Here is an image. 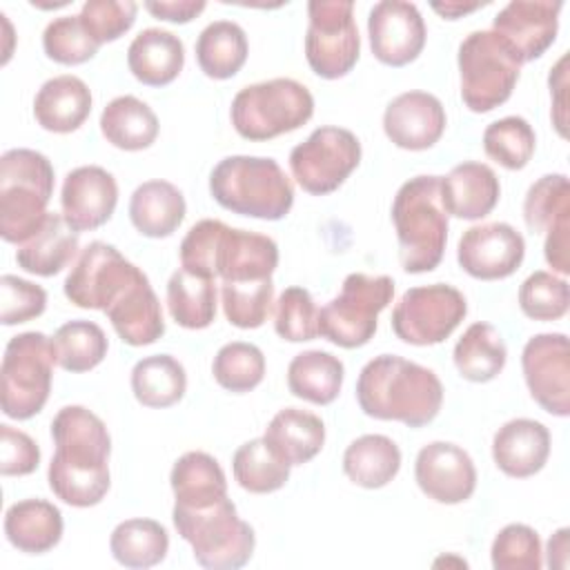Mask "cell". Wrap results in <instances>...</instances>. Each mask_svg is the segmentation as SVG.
Here are the masks:
<instances>
[{"label": "cell", "mask_w": 570, "mask_h": 570, "mask_svg": "<svg viewBox=\"0 0 570 570\" xmlns=\"http://www.w3.org/2000/svg\"><path fill=\"white\" fill-rule=\"evenodd\" d=\"M394 281L385 274H347L341 292L318 309V336L354 350L370 343L376 332L379 314L392 303Z\"/></svg>", "instance_id": "8fae6325"}, {"label": "cell", "mask_w": 570, "mask_h": 570, "mask_svg": "<svg viewBox=\"0 0 570 570\" xmlns=\"http://www.w3.org/2000/svg\"><path fill=\"white\" fill-rule=\"evenodd\" d=\"M51 492L73 508L98 505L111 485V436L102 419L82 405H65L51 421Z\"/></svg>", "instance_id": "6da1fadb"}, {"label": "cell", "mask_w": 570, "mask_h": 570, "mask_svg": "<svg viewBox=\"0 0 570 570\" xmlns=\"http://www.w3.org/2000/svg\"><path fill=\"white\" fill-rule=\"evenodd\" d=\"M461 98L474 114L503 105L519 82L521 60L492 29L472 31L459 45Z\"/></svg>", "instance_id": "9c48e42d"}, {"label": "cell", "mask_w": 570, "mask_h": 570, "mask_svg": "<svg viewBox=\"0 0 570 570\" xmlns=\"http://www.w3.org/2000/svg\"><path fill=\"white\" fill-rule=\"evenodd\" d=\"M116 205L118 183L105 167L82 165L65 176L60 207L65 223L76 234L102 227L111 218Z\"/></svg>", "instance_id": "44dd1931"}, {"label": "cell", "mask_w": 570, "mask_h": 570, "mask_svg": "<svg viewBox=\"0 0 570 570\" xmlns=\"http://www.w3.org/2000/svg\"><path fill=\"white\" fill-rule=\"evenodd\" d=\"M307 18L305 58L309 69L325 80L347 76L361 53V36L354 22V2L312 0L307 4Z\"/></svg>", "instance_id": "7c38bea8"}, {"label": "cell", "mask_w": 570, "mask_h": 570, "mask_svg": "<svg viewBox=\"0 0 570 570\" xmlns=\"http://www.w3.org/2000/svg\"><path fill=\"white\" fill-rule=\"evenodd\" d=\"M414 479L428 499L445 505L463 503L476 490L472 456L450 441H432L419 450Z\"/></svg>", "instance_id": "d6986e66"}, {"label": "cell", "mask_w": 570, "mask_h": 570, "mask_svg": "<svg viewBox=\"0 0 570 570\" xmlns=\"http://www.w3.org/2000/svg\"><path fill=\"white\" fill-rule=\"evenodd\" d=\"M187 372L171 354H151L131 370V392L145 407H169L185 396Z\"/></svg>", "instance_id": "f35d334b"}, {"label": "cell", "mask_w": 570, "mask_h": 570, "mask_svg": "<svg viewBox=\"0 0 570 570\" xmlns=\"http://www.w3.org/2000/svg\"><path fill=\"white\" fill-rule=\"evenodd\" d=\"M42 49L49 60L73 67L91 60L98 53L100 45L85 29L80 16H60L45 27Z\"/></svg>", "instance_id": "7dc6e473"}, {"label": "cell", "mask_w": 570, "mask_h": 570, "mask_svg": "<svg viewBox=\"0 0 570 570\" xmlns=\"http://www.w3.org/2000/svg\"><path fill=\"white\" fill-rule=\"evenodd\" d=\"M0 323L7 327L38 318L47 307V292L13 274L0 278Z\"/></svg>", "instance_id": "f5cc1de1"}, {"label": "cell", "mask_w": 570, "mask_h": 570, "mask_svg": "<svg viewBox=\"0 0 570 570\" xmlns=\"http://www.w3.org/2000/svg\"><path fill=\"white\" fill-rule=\"evenodd\" d=\"M40 465L38 443L22 430L0 425V472L4 476H24Z\"/></svg>", "instance_id": "db71d44e"}, {"label": "cell", "mask_w": 570, "mask_h": 570, "mask_svg": "<svg viewBox=\"0 0 570 570\" xmlns=\"http://www.w3.org/2000/svg\"><path fill=\"white\" fill-rule=\"evenodd\" d=\"M367 36L379 62L387 67H405L421 56L428 31L416 4L405 0H381L370 9Z\"/></svg>", "instance_id": "e0dca14e"}, {"label": "cell", "mask_w": 570, "mask_h": 570, "mask_svg": "<svg viewBox=\"0 0 570 570\" xmlns=\"http://www.w3.org/2000/svg\"><path fill=\"white\" fill-rule=\"evenodd\" d=\"M289 463H285L265 439L243 443L232 456V472L236 483L252 494H269L281 490L289 479Z\"/></svg>", "instance_id": "b9f144b4"}, {"label": "cell", "mask_w": 570, "mask_h": 570, "mask_svg": "<svg viewBox=\"0 0 570 570\" xmlns=\"http://www.w3.org/2000/svg\"><path fill=\"white\" fill-rule=\"evenodd\" d=\"M91 89L78 76H53L38 89L33 98L36 122L53 134L76 131L91 114Z\"/></svg>", "instance_id": "d4e9b609"}, {"label": "cell", "mask_w": 570, "mask_h": 570, "mask_svg": "<svg viewBox=\"0 0 570 570\" xmlns=\"http://www.w3.org/2000/svg\"><path fill=\"white\" fill-rule=\"evenodd\" d=\"M78 254V234L65 223L62 214L49 212L42 227L22 245H18L16 263L36 276H56Z\"/></svg>", "instance_id": "4dcf8cb0"}, {"label": "cell", "mask_w": 570, "mask_h": 570, "mask_svg": "<svg viewBox=\"0 0 570 570\" xmlns=\"http://www.w3.org/2000/svg\"><path fill=\"white\" fill-rule=\"evenodd\" d=\"M568 534H570L568 528H559V530L550 537L548 550H546V554H548V566H550V568H559V570L568 568V550H570V546H568Z\"/></svg>", "instance_id": "6f0895ef"}, {"label": "cell", "mask_w": 570, "mask_h": 570, "mask_svg": "<svg viewBox=\"0 0 570 570\" xmlns=\"http://www.w3.org/2000/svg\"><path fill=\"white\" fill-rule=\"evenodd\" d=\"M109 550L125 568H151L167 557L169 534L154 519H125L114 528Z\"/></svg>", "instance_id": "ab89813d"}, {"label": "cell", "mask_w": 570, "mask_h": 570, "mask_svg": "<svg viewBox=\"0 0 570 570\" xmlns=\"http://www.w3.org/2000/svg\"><path fill=\"white\" fill-rule=\"evenodd\" d=\"M345 379L343 361L323 350H307L296 354L287 367V387L296 399L314 405H330L336 401Z\"/></svg>", "instance_id": "e575fe53"}, {"label": "cell", "mask_w": 570, "mask_h": 570, "mask_svg": "<svg viewBox=\"0 0 570 570\" xmlns=\"http://www.w3.org/2000/svg\"><path fill=\"white\" fill-rule=\"evenodd\" d=\"M142 274L114 245L94 240L78 254L62 289L76 307L107 312Z\"/></svg>", "instance_id": "9a60e30c"}, {"label": "cell", "mask_w": 570, "mask_h": 570, "mask_svg": "<svg viewBox=\"0 0 570 570\" xmlns=\"http://www.w3.org/2000/svg\"><path fill=\"white\" fill-rule=\"evenodd\" d=\"M105 314L120 341L131 347L151 345L165 334L163 307L147 274H142Z\"/></svg>", "instance_id": "484cf974"}, {"label": "cell", "mask_w": 570, "mask_h": 570, "mask_svg": "<svg viewBox=\"0 0 570 570\" xmlns=\"http://www.w3.org/2000/svg\"><path fill=\"white\" fill-rule=\"evenodd\" d=\"M361 163V142L345 129L325 125L289 151V169L303 191L325 196L336 191Z\"/></svg>", "instance_id": "4fadbf2b"}, {"label": "cell", "mask_w": 570, "mask_h": 570, "mask_svg": "<svg viewBox=\"0 0 570 570\" xmlns=\"http://www.w3.org/2000/svg\"><path fill=\"white\" fill-rule=\"evenodd\" d=\"M263 439L285 463L303 465L323 450L325 425L314 412L285 407L272 416Z\"/></svg>", "instance_id": "f546056e"}, {"label": "cell", "mask_w": 570, "mask_h": 570, "mask_svg": "<svg viewBox=\"0 0 570 570\" xmlns=\"http://www.w3.org/2000/svg\"><path fill=\"white\" fill-rule=\"evenodd\" d=\"M169 316L185 330H205L216 318L214 278L194 274L185 267L176 269L167 283Z\"/></svg>", "instance_id": "74e56055"}, {"label": "cell", "mask_w": 570, "mask_h": 570, "mask_svg": "<svg viewBox=\"0 0 570 570\" xmlns=\"http://www.w3.org/2000/svg\"><path fill=\"white\" fill-rule=\"evenodd\" d=\"M171 521L203 568L236 570L254 554V528L238 517L229 497L203 508L174 505Z\"/></svg>", "instance_id": "52a82bcc"}, {"label": "cell", "mask_w": 570, "mask_h": 570, "mask_svg": "<svg viewBox=\"0 0 570 570\" xmlns=\"http://www.w3.org/2000/svg\"><path fill=\"white\" fill-rule=\"evenodd\" d=\"M249 53L247 36L232 20L209 22L196 40V62L207 78L227 80L240 71Z\"/></svg>", "instance_id": "8d00e7d4"}, {"label": "cell", "mask_w": 570, "mask_h": 570, "mask_svg": "<svg viewBox=\"0 0 570 570\" xmlns=\"http://www.w3.org/2000/svg\"><path fill=\"white\" fill-rule=\"evenodd\" d=\"M401 470V450L385 434H363L343 452L345 476L365 490L387 485Z\"/></svg>", "instance_id": "836d02e7"}, {"label": "cell", "mask_w": 570, "mask_h": 570, "mask_svg": "<svg viewBox=\"0 0 570 570\" xmlns=\"http://www.w3.org/2000/svg\"><path fill=\"white\" fill-rule=\"evenodd\" d=\"M519 307L532 321H559L570 307V287L552 272H532L519 287Z\"/></svg>", "instance_id": "c3c4849f"}, {"label": "cell", "mask_w": 570, "mask_h": 570, "mask_svg": "<svg viewBox=\"0 0 570 570\" xmlns=\"http://www.w3.org/2000/svg\"><path fill=\"white\" fill-rule=\"evenodd\" d=\"M274 330L289 343L318 336V307L305 287H287L281 292L274 307Z\"/></svg>", "instance_id": "f907efd6"}, {"label": "cell", "mask_w": 570, "mask_h": 570, "mask_svg": "<svg viewBox=\"0 0 570 570\" xmlns=\"http://www.w3.org/2000/svg\"><path fill=\"white\" fill-rule=\"evenodd\" d=\"M158 118L154 109L136 96H118L100 114V131L107 142L122 151H140L156 142Z\"/></svg>", "instance_id": "d6a6232c"}, {"label": "cell", "mask_w": 570, "mask_h": 570, "mask_svg": "<svg viewBox=\"0 0 570 570\" xmlns=\"http://www.w3.org/2000/svg\"><path fill=\"white\" fill-rule=\"evenodd\" d=\"M212 374L223 390L245 394L261 385L265 376V356L254 343L232 341L216 352Z\"/></svg>", "instance_id": "f6af8a7d"}, {"label": "cell", "mask_w": 570, "mask_h": 570, "mask_svg": "<svg viewBox=\"0 0 570 570\" xmlns=\"http://www.w3.org/2000/svg\"><path fill=\"white\" fill-rule=\"evenodd\" d=\"M174 505L203 508L227 497V479L220 463L200 450L185 452L169 474Z\"/></svg>", "instance_id": "1f68e13d"}, {"label": "cell", "mask_w": 570, "mask_h": 570, "mask_svg": "<svg viewBox=\"0 0 570 570\" xmlns=\"http://www.w3.org/2000/svg\"><path fill=\"white\" fill-rule=\"evenodd\" d=\"M485 2H470V4H465V2H432V9L436 13H441L445 20H456V18H461L465 13L476 11Z\"/></svg>", "instance_id": "680465c9"}, {"label": "cell", "mask_w": 570, "mask_h": 570, "mask_svg": "<svg viewBox=\"0 0 570 570\" xmlns=\"http://www.w3.org/2000/svg\"><path fill=\"white\" fill-rule=\"evenodd\" d=\"M51 343L56 352V365L71 374L94 370L102 363L109 350V341L102 327L82 318L60 325L51 336Z\"/></svg>", "instance_id": "60d3db41"}, {"label": "cell", "mask_w": 570, "mask_h": 570, "mask_svg": "<svg viewBox=\"0 0 570 570\" xmlns=\"http://www.w3.org/2000/svg\"><path fill=\"white\" fill-rule=\"evenodd\" d=\"M56 365L53 343L42 332H22L9 338L2 356V412L9 419L27 421L36 416L51 392Z\"/></svg>", "instance_id": "30bf717a"}, {"label": "cell", "mask_w": 570, "mask_h": 570, "mask_svg": "<svg viewBox=\"0 0 570 570\" xmlns=\"http://www.w3.org/2000/svg\"><path fill=\"white\" fill-rule=\"evenodd\" d=\"M220 303L225 318L240 330H256L267 321L274 303L272 278L220 283Z\"/></svg>", "instance_id": "bcb514c9"}, {"label": "cell", "mask_w": 570, "mask_h": 570, "mask_svg": "<svg viewBox=\"0 0 570 570\" xmlns=\"http://www.w3.org/2000/svg\"><path fill=\"white\" fill-rule=\"evenodd\" d=\"M490 559L494 570H539L543 566L541 539L525 523H508L494 537Z\"/></svg>", "instance_id": "681fc988"}, {"label": "cell", "mask_w": 570, "mask_h": 570, "mask_svg": "<svg viewBox=\"0 0 570 570\" xmlns=\"http://www.w3.org/2000/svg\"><path fill=\"white\" fill-rule=\"evenodd\" d=\"M185 65L183 40L158 27L142 29L127 49L131 76L147 87H165L178 78Z\"/></svg>", "instance_id": "4316f807"}, {"label": "cell", "mask_w": 570, "mask_h": 570, "mask_svg": "<svg viewBox=\"0 0 570 570\" xmlns=\"http://www.w3.org/2000/svg\"><path fill=\"white\" fill-rule=\"evenodd\" d=\"M136 13L138 4L131 0H89L78 16L96 42L105 45L125 36L134 27Z\"/></svg>", "instance_id": "816d5d0a"}, {"label": "cell", "mask_w": 570, "mask_h": 570, "mask_svg": "<svg viewBox=\"0 0 570 570\" xmlns=\"http://www.w3.org/2000/svg\"><path fill=\"white\" fill-rule=\"evenodd\" d=\"M550 456V432L541 421L512 419L492 436L494 465L512 476L528 479L543 470Z\"/></svg>", "instance_id": "603a6c76"}, {"label": "cell", "mask_w": 570, "mask_h": 570, "mask_svg": "<svg viewBox=\"0 0 570 570\" xmlns=\"http://www.w3.org/2000/svg\"><path fill=\"white\" fill-rule=\"evenodd\" d=\"M185 212V196L169 180H147L129 198V220L147 238L171 236L180 227Z\"/></svg>", "instance_id": "f1b7e54d"}, {"label": "cell", "mask_w": 570, "mask_h": 570, "mask_svg": "<svg viewBox=\"0 0 570 570\" xmlns=\"http://www.w3.org/2000/svg\"><path fill=\"white\" fill-rule=\"evenodd\" d=\"M563 2L512 0L492 20V31L503 38L523 62L541 58L559 31V11Z\"/></svg>", "instance_id": "ffe728a7"}, {"label": "cell", "mask_w": 570, "mask_h": 570, "mask_svg": "<svg viewBox=\"0 0 570 570\" xmlns=\"http://www.w3.org/2000/svg\"><path fill=\"white\" fill-rule=\"evenodd\" d=\"M537 147L534 129L521 116H505L490 122L483 131V151L488 158L510 171L523 169Z\"/></svg>", "instance_id": "ee69618b"}, {"label": "cell", "mask_w": 570, "mask_h": 570, "mask_svg": "<svg viewBox=\"0 0 570 570\" xmlns=\"http://www.w3.org/2000/svg\"><path fill=\"white\" fill-rule=\"evenodd\" d=\"M53 165L36 149L16 147L0 158V236L27 243L49 216L53 196Z\"/></svg>", "instance_id": "8992f818"}, {"label": "cell", "mask_w": 570, "mask_h": 570, "mask_svg": "<svg viewBox=\"0 0 570 570\" xmlns=\"http://www.w3.org/2000/svg\"><path fill=\"white\" fill-rule=\"evenodd\" d=\"M465 296L445 283L419 285L403 292L392 309L394 334L410 345L443 343L465 318Z\"/></svg>", "instance_id": "5bb4252c"}, {"label": "cell", "mask_w": 570, "mask_h": 570, "mask_svg": "<svg viewBox=\"0 0 570 570\" xmlns=\"http://www.w3.org/2000/svg\"><path fill=\"white\" fill-rule=\"evenodd\" d=\"M523 220L532 234H546L570 220V183L566 174H546L530 185L523 200Z\"/></svg>", "instance_id": "7bdbcfd3"}, {"label": "cell", "mask_w": 570, "mask_h": 570, "mask_svg": "<svg viewBox=\"0 0 570 570\" xmlns=\"http://www.w3.org/2000/svg\"><path fill=\"white\" fill-rule=\"evenodd\" d=\"M454 367L465 381L488 383L501 374L508 347L501 332L490 323H472L454 345Z\"/></svg>", "instance_id": "d590c367"}, {"label": "cell", "mask_w": 570, "mask_h": 570, "mask_svg": "<svg viewBox=\"0 0 570 570\" xmlns=\"http://www.w3.org/2000/svg\"><path fill=\"white\" fill-rule=\"evenodd\" d=\"M501 185L492 167L476 160L454 165L441 176V200L448 216L463 220L485 218L499 203Z\"/></svg>", "instance_id": "cb8c5ba5"}, {"label": "cell", "mask_w": 570, "mask_h": 570, "mask_svg": "<svg viewBox=\"0 0 570 570\" xmlns=\"http://www.w3.org/2000/svg\"><path fill=\"white\" fill-rule=\"evenodd\" d=\"M525 256L523 236L508 223H483L463 232L456 261L465 274L479 281L512 276Z\"/></svg>", "instance_id": "ac0fdd59"}, {"label": "cell", "mask_w": 570, "mask_h": 570, "mask_svg": "<svg viewBox=\"0 0 570 570\" xmlns=\"http://www.w3.org/2000/svg\"><path fill=\"white\" fill-rule=\"evenodd\" d=\"M178 249L180 267L220 283L272 278L278 267V245L269 236L236 229L216 218L191 225Z\"/></svg>", "instance_id": "3957f363"}, {"label": "cell", "mask_w": 570, "mask_h": 570, "mask_svg": "<svg viewBox=\"0 0 570 570\" xmlns=\"http://www.w3.org/2000/svg\"><path fill=\"white\" fill-rule=\"evenodd\" d=\"M530 396L550 414H570V343L561 332L534 334L521 352Z\"/></svg>", "instance_id": "2e32d148"}, {"label": "cell", "mask_w": 570, "mask_h": 570, "mask_svg": "<svg viewBox=\"0 0 570 570\" xmlns=\"http://www.w3.org/2000/svg\"><path fill=\"white\" fill-rule=\"evenodd\" d=\"M209 194L240 216L281 220L294 205V187L283 167L267 156H227L209 174Z\"/></svg>", "instance_id": "5b68a950"}, {"label": "cell", "mask_w": 570, "mask_h": 570, "mask_svg": "<svg viewBox=\"0 0 570 570\" xmlns=\"http://www.w3.org/2000/svg\"><path fill=\"white\" fill-rule=\"evenodd\" d=\"M445 109L434 94L405 91L383 111V131L392 145L407 151L434 147L445 131Z\"/></svg>", "instance_id": "7402d4cb"}, {"label": "cell", "mask_w": 570, "mask_h": 570, "mask_svg": "<svg viewBox=\"0 0 570 570\" xmlns=\"http://www.w3.org/2000/svg\"><path fill=\"white\" fill-rule=\"evenodd\" d=\"M205 7L207 4L203 0H149V2H145V9L154 18L176 22V24H185V22L194 20L198 13L205 11Z\"/></svg>", "instance_id": "9f6ffc18"}, {"label": "cell", "mask_w": 570, "mask_h": 570, "mask_svg": "<svg viewBox=\"0 0 570 570\" xmlns=\"http://www.w3.org/2000/svg\"><path fill=\"white\" fill-rule=\"evenodd\" d=\"M314 116L312 91L294 78H272L243 87L229 109L236 134L245 140H272L303 127Z\"/></svg>", "instance_id": "ba28073f"}, {"label": "cell", "mask_w": 570, "mask_h": 570, "mask_svg": "<svg viewBox=\"0 0 570 570\" xmlns=\"http://www.w3.org/2000/svg\"><path fill=\"white\" fill-rule=\"evenodd\" d=\"M62 512L45 499H22L4 512L7 541L27 554H45L62 539Z\"/></svg>", "instance_id": "83f0119b"}, {"label": "cell", "mask_w": 570, "mask_h": 570, "mask_svg": "<svg viewBox=\"0 0 570 570\" xmlns=\"http://www.w3.org/2000/svg\"><path fill=\"white\" fill-rule=\"evenodd\" d=\"M399 261L407 274L432 272L445 252L448 212L441 200V176L405 180L392 203Z\"/></svg>", "instance_id": "277c9868"}, {"label": "cell", "mask_w": 570, "mask_h": 570, "mask_svg": "<svg viewBox=\"0 0 570 570\" xmlns=\"http://www.w3.org/2000/svg\"><path fill=\"white\" fill-rule=\"evenodd\" d=\"M356 401L372 419L423 428L443 405V385L430 367L396 354H381L363 365L356 379Z\"/></svg>", "instance_id": "7a4b0ae2"}, {"label": "cell", "mask_w": 570, "mask_h": 570, "mask_svg": "<svg viewBox=\"0 0 570 570\" xmlns=\"http://www.w3.org/2000/svg\"><path fill=\"white\" fill-rule=\"evenodd\" d=\"M552 96V125L561 138L568 136V53H563L548 76Z\"/></svg>", "instance_id": "11a10c76"}]
</instances>
